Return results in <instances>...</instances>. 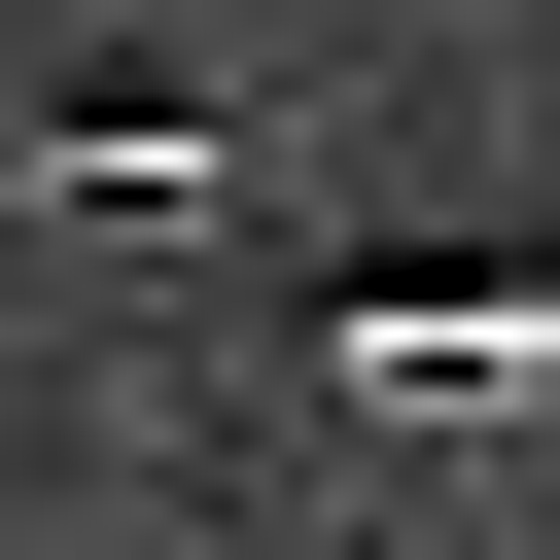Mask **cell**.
Returning <instances> with one entry per match:
<instances>
[{
    "instance_id": "cell-1",
    "label": "cell",
    "mask_w": 560,
    "mask_h": 560,
    "mask_svg": "<svg viewBox=\"0 0 560 560\" xmlns=\"http://www.w3.org/2000/svg\"><path fill=\"white\" fill-rule=\"evenodd\" d=\"M245 385H280V525H385V490H455V455H560V280H525V245L315 280V315H245Z\"/></svg>"
},
{
    "instance_id": "cell-2",
    "label": "cell",
    "mask_w": 560,
    "mask_h": 560,
    "mask_svg": "<svg viewBox=\"0 0 560 560\" xmlns=\"http://www.w3.org/2000/svg\"><path fill=\"white\" fill-rule=\"evenodd\" d=\"M0 210L35 245H210L245 210V105H0Z\"/></svg>"
}]
</instances>
